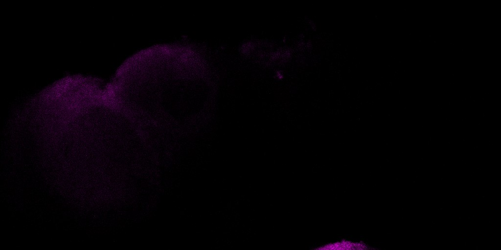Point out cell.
<instances>
[{
	"label": "cell",
	"mask_w": 501,
	"mask_h": 250,
	"mask_svg": "<svg viewBox=\"0 0 501 250\" xmlns=\"http://www.w3.org/2000/svg\"><path fill=\"white\" fill-rule=\"evenodd\" d=\"M370 248L363 242H352L346 240L327 244L315 248L318 250H364Z\"/></svg>",
	"instance_id": "1"
}]
</instances>
